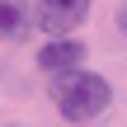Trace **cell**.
I'll use <instances>...</instances> for the list:
<instances>
[{
	"label": "cell",
	"instance_id": "1",
	"mask_svg": "<svg viewBox=\"0 0 127 127\" xmlns=\"http://www.w3.org/2000/svg\"><path fill=\"white\" fill-rule=\"evenodd\" d=\"M52 99H57V108H61L66 123H94V118L113 104V90H108L104 75L75 66V71H61V75H57Z\"/></svg>",
	"mask_w": 127,
	"mask_h": 127
},
{
	"label": "cell",
	"instance_id": "2",
	"mask_svg": "<svg viewBox=\"0 0 127 127\" xmlns=\"http://www.w3.org/2000/svg\"><path fill=\"white\" fill-rule=\"evenodd\" d=\"M90 14V0H38V28L47 38H66Z\"/></svg>",
	"mask_w": 127,
	"mask_h": 127
},
{
	"label": "cell",
	"instance_id": "3",
	"mask_svg": "<svg viewBox=\"0 0 127 127\" xmlns=\"http://www.w3.org/2000/svg\"><path fill=\"white\" fill-rule=\"evenodd\" d=\"M85 61V42H75V38H52L42 52H38V66L47 71V75H61V71H75Z\"/></svg>",
	"mask_w": 127,
	"mask_h": 127
},
{
	"label": "cell",
	"instance_id": "4",
	"mask_svg": "<svg viewBox=\"0 0 127 127\" xmlns=\"http://www.w3.org/2000/svg\"><path fill=\"white\" fill-rule=\"evenodd\" d=\"M24 28V0H0V38H14Z\"/></svg>",
	"mask_w": 127,
	"mask_h": 127
},
{
	"label": "cell",
	"instance_id": "5",
	"mask_svg": "<svg viewBox=\"0 0 127 127\" xmlns=\"http://www.w3.org/2000/svg\"><path fill=\"white\" fill-rule=\"evenodd\" d=\"M118 28L127 33V0H118Z\"/></svg>",
	"mask_w": 127,
	"mask_h": 127
}]
</instances>
